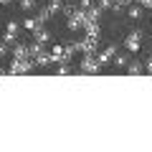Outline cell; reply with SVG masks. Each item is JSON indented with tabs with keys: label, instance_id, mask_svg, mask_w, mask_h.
I'll return each instance as SVG.
<instances>
[{
	"label": "cell",
	"instance_id": "obj_1",
	"mask_svg": "<svg viewBox=\"0 0 152 152\" xmlns=\"http://www.w3.org/2000/svg\"><path fill=\"white\" fill-rule=\"evenodd\" d=\"M74 51H79V48H76V43H66V46L56 43L53 48H51V58H53L56 66H58V64H69L71 56H74Z\"/></svg>",
	"mask_w": 152,
	"mask_h": 152
},
{
	"label": "cell",
	"instance_id": "obj_2",
	"mask_svg": "<svg viewBox=\"0 0 152 152\" xmlns=\"http://www.w3.org/2000/svg\"><path fill=\"white\" fill-rule=\"evenodd\" d=\"M102 71V64H99L96 53L81 56V64H79V74H99Z\"/></svg>",
	"mask_w": 152,
	"mask_h": 152
},
{
	"label": "cell",
	"instance_id": "obj_3",
	"mask_svg": "<svg viewBox=\"0 0 152 152\" xmlns=\"http://www.w3.org/2000/svg\"><path fill=\"white\" fill-rule=\"evenodd\" d=\"M33 66H36V61L33 58H13L10 61V74H18V76H26L33 71Z\"/></svg>",
	"mask_w": 152,
	"mask_h": 152
},
{
	"label": "cell",
	"instance_id": "obj_4",
	"mask_svg": "<svg viewBox=\"0 0 152 152\" xmlns=\"http://www.w3.org/2000/svg\"><path fill=\"white\" fill-rule=\"evenodd\" d=\"M140 48H142V31H132L129 36L124 38V51H129V53H137Z\"/></svg>",
	"mask_w": 152,
	"mask_h": 152
},
{
	"label": "cell",
	"instance_id": "obj_5",
	"mask_svg": "<svg viewBox=\"0 0 152 152\" xmlns=\"http://www.w3.org/2000/svg\"><path fill=\"white\" fill-rule=\"evenodd\" d=\"M96 41H99V38H91V36H84L81 41H76V48L81 51V56H89V53H96Z\"/></svg>",
	"mask_w": 152,
	"mask_h": 152
},
{
	"label": "cell",
	"instance_id": "obj_6",
	"mask_svg": "<svg viewBox=\"0 0 152 152\" xmlns=\"http://www.w3.org/2000/svg\"><path fill=\"white\" fill-rule=\"evenodd\" d=\"M117 51H119V48H117V43H109L104 51H99V53H96L99 64H102V66H104V64H109V61H112L114 56H117Z\"/></svg>",
	"mask_w": 152,
	"mask_h": 152
},
{
	"label": "cell",
	"instance_id": "obj_7",
	"mask_svg": "<svg viewBox=\"0 0 152 152\" xmlns=\"http://www.w3.org/2000/svg\"><path fill=\"white\" fill-rule=\"evenodd\" d=\"M13 58H31V46L15 43V46H13Z\"/></svg>",
	"mask_w": 152,
	"mask_h": 152
},
{
	"label": "cell",
	"instance_id": "obj_8",
	"mask_svg": "<svg viewBox=\"0 0 152 152\" xmlns=\"http://www.w3.org/2000/svg\"><path fill=\"white\" fill-rule=\"evenodd\" d=\"M33 61H36V66H41V69H43V66H48V64H53V58H51V51H48V48H43Z\"/></svg>",
	"mask_w": 152,
	"mask_h": 152
},
{
	"label": "cell",
	"instance_id": "obj_9",
	"mask_svg": "<svg viewBox=\"0 0 152 152\" xmlns=\"http://www.w3.org/2000/svg\"><path fill=\"white\" fill-rule=\"evenodd\" d=\"M33 38H36L38 43H48V41H51V33H48V31H46V28H43V26H38V28H36V31H33Z\"/></svg>",
	"mask_w": 152,
	"mask_h": 152
},
{
	"label": "cell",
	"instance_id": "obj_10",
	"mask_svg": "<svg viewBox=\"0 0 152 152\" xmlns=\"http://www.w3.org/2000/svg\"><path fill=\"white\" fill-rule=\"evenodd\" d=\"M81 31H86V36H91V38H99V20H86Z\"/></svg>",
	"mask_w": 152,
	"mask_h": 152
},
{
	"label": "cell",
	"instance_id": "obj_11",
	"mask_svg": "<svg viewBox=\"0 0 152 152\" xmlns=\"http://www.w3.org/2000/svg\"><path fill=\"white\" fill-rule=\"evenodd\" d=\"M36 10H38V13H36V18H38V23H41V26H43V23L48 20L51 15H53V13H51V8H48V5H41V8H36Z\"/></svg>",
	"mask_w": 152,
	"mask_h": 152
},
{
	"label": "cell",
	"instance_id": "obj_12",
	"mask_svg": "<svg viewBox=\"0 0 152 152\" xmlns=\"http://www.w3.org/2000/svg\"><path fill=\"white\" fill-rule=\"evenodd\" d=\"M127 74H129V76H140V74H145V66H142V61H129V66H127Z\"/></svg>",
	"mask_w": 152,
	"mask_h": 152
},
{
	"label": "cell",
	"instance_id": "obj_13",
	"mask_svg": "<svg viewBox=\"0 0 152 152\" xmlns=\"http://www.w3.org/2000/svg\"><path fill=\"white\" fill-rule=\"evenodd\" d=\"M127 53H129V51H127ZM127 53H117V56H114V66H119V69H127V66H129V56H127Z\"/></svg>",
	"mask_w": 152,
	"mask_h": 152
},
{
	"label": "cell",
	"instance_id": "obj_14",
	"mask_svg": "<svg viewBox=\"0 0 152 152\" xmlns=\"http://www.w3.org/2000/svg\"><path fill=\"white\" fill-rule=\"evenodd\" d=\"M127 15H129L132 20H137V18H142V5H140V3H132V5L127 8Z\"/></svg>",
	"mask_w": 152,
	"mask_h": 152
},
{
	"label": "cell",
	"instance_id": "obj_15",
	"mask_svg": "<svg viewBox=\"0 0 152 152\" xmlns=\"http://www.w3.org/2000/svg\"><path fill=\"white\" fill-rule=\"evenodd\" d=\"M102 13H104V8H102V5L89 8V10H86V20H99V18H102Z\"/></svg>",
	"mask_w": 152,
	"mask_h": 152
},
{
	"label": "cell",
	"instance_id": "obj_16",
	"mask_svg": "<svg viewBox=\"0 0 152 152\" xmlns=\"http://www.w3.org/2000/svg\"><path fill=\"white\" fill-rule=\"evenodd\" d=\"M129 5H132V0H114L112 10H114V13H122V10H127Z\"/></svg>",
	"mask_w": 152,
	"mask_h": 152
},
{
	"label": "cell",
	"instance_id": "obj_17",
	"mask_svg": "<svg viewBox=\"0 0 152 152\" xmlns=\"http://www.w3.org/2000/svg\"><path fill=\"white\" fill-rule=\"evenodd\" d=\"M41 26V23H38V18H26V20H23V28H26V31H36V28Z\"/></svg>",
	"mask_w": 152,
	"mask_h": 152
},
{
	"label": "cell",
	"instance_id": "obj_18",
	"mask_svg": "<svg viewBox=\"0 0 152 152\" xmlns=\"http://www.w3.org/2000/svg\"><path fill=\"white\" fill-rule=\"evenodd\" d=\"M38 0H20V10H36Z\"/></svg>",
	"mask_w": 152,
	"mask_h": 152
},
{
	"label": "cell",
	"instance_id": "obj_19",
	"mask_svg": "<svg viewBox=\"0 0 152 152\" xmlns=\"http://www.w3.org/2000/svg\"><path fill=\"white\" fill-rule=\"evenodd\" d=\"M56 74H58V76H66V74H74V71H71V66H69V64H58Z\"/></svg>",
	"mask_w": 152,
	"mask_h": 152
},
{
	"label": "cell",
	"instance_id": "obj_20",
	"mask_svg": "<svg viewBox=\"0 0 152 152\" xmlns=\"http://www.w3.org/2000/svg\"><path fill=\"white\" fill-rule=\"evenodd\" d=\"M15 38H18V33H10V31H8V33H5V43L13 46V43H15Z\"/></svg>",
	"mask_w": 152,
	"mask_h": 152
},
{
	"label": "cell",
	"instance_id": "obj_21",
	"mask_svg": "<svg viewBox=\"0 0 152 152\" xmlns=\"http://www.w3.org/2000/svg\"><path fill=\"white\" fill-rule=\"evenodd\" d=\"M79 8H84V10H89V8H94V0H79Z\"/></svg>",
	"mask_w": 152,
	"mask_h": 152
},
{
	"label": "cell",
	"instance_id": "obj_22",
	"mask_svg": "<svg viewBox=\"0 0 152 152\" xmlns=\"http://www.w3.org/2000/svg\"><path fill=\"white\" fill-rule=\"evenodd\" d=\"M99 5H102L104 10H112V5H114V0H99Z\"/></svg>",
	"mask_w": 152,
	"mask_h": 152
},
{
	"label": "cell",
	"instance_id": "obj_23",
	"mask_svg": "<svg viewBox=\"0 0 152 152\" xmlns=\"http://www.w3.org/2000/svg\"><path fill=\"white\" fill-rule=\"evenodd\" d=\"M145 74L152 76V56H150V58H145Z\"/></svg>",
	"mask_w": 152,
	"mask_h": 152
},
{
	"label": "cell",
	"instance_id": "obj_24",
	"mask_svg": "<svg viewBox=\"0 0 152 152\" xmlns=\"http://www.w3.org/2000/svg\"><path fill=\"white\" fill-rule=\"evenodd\" d=\"M18 28H20V26H18V20H10V23H8V31H10V33H18Z\"/></svg>",
	"mask_w": 152,
	"mask_h": 152
},
{
	"label": "cell",
	"instance_id": "obj_25",
	"mask_svg": "<svg viewBox=\"0 0 152 152\" xmlns=\"http://www.w3.org/2000/svg\"><path fill=\"white\" fill-rule=\"evenodd\" d=\"M64 3H66V0H64Z\"/></svg>",
	"mask_w": 152,
	"mask_h": 152
}]
</instances>
